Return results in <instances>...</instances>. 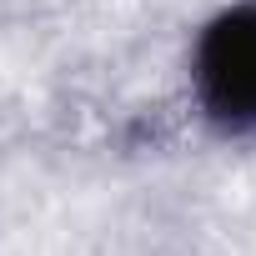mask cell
I'll list each match as a JSON object with an SVG mask.
<instances>
[{
    "instance_id": "1",
    "label": "cell",
    "mask_w": 256,
    "mask_h": 256,
    "mask_svg": "<svg viewBox=\"0 0 256 256\" xmlns=\"http://www.w3.org/2000/svg\"><path fill=\"white\" fill-rule=\"evenodd\" d=\"M196 106L221 136H256V0L226 6L196 40Z\"/></svg>"
}]
</instances>
